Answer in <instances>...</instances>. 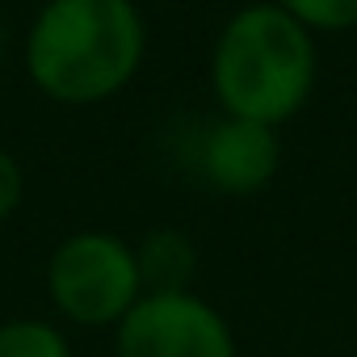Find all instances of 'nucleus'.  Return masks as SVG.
<instances>
[{"instance_id":"f257e3e1","label":"nucleus","mask_w":357,"mask_h":357,"mask_svg":"<svg viewBox=\"0 0 357 357\" xmlns=\"http://www.w3.org/2000/svg\"><path fill=\"white\" fill-rule=\"evenodd\" d=\"M143 55L147 22L135 0H43L22 47L30 84L68 109L118 97Z\"/></svg>"},{"instance_id":"f03ea898","label":"nucleus","mask_w":357,"mask_h":357,"mask_svg":"<svg viewBox=\"0 0 357 357\" xmlns=\"http://www.w3.org/2000/svg\"><path fill=\"white\" fill-rule=\"evenodd\" d=\"M319 80L315 34L278 0L236 9L211 47V93L219 114L282 130L294 122Z\"/></svg>"},{"instance_id":"7ed1b4c3","label":"nucleus","mask_w":357,"mask_h":357,"mask_svg":"<svg viewBox=\"0 0 357 357\" xmlns=\"http://www.w3.org/2000/svg\"><path fill=\"white\" fill-rule=\"evenodd\" d=\"M47 298L76 328H118L143 298L135 244L114 231H72L47 257Z\"/></svg>"},{"instance_id":"20e7f679","label":"nucleus","mask_w":357,"mask_h":357,"mask_svg":"<svg viewBox=\"0 0 357 357\" xmlns=\"http://www.w3.org/2000/svg\"><path fill=\"white\" fill-rule=\"evenodd\" d=\"M114 353L118 357H240L236 332L227 315L194 294H143L126 319L114 328Z\"/></svg>"},{"instance_id":"39448f33","label":"nucleus","mask_w":357,"mask_h":357,"mask_svg":"<svg viewBox=\"0 0 357 357\" xmlns=\"http://www.w3.org/2000/svg\"><path fill=\"white\" fill-rule=\"evenodd\" d=\"M190 168L206 190L223 198H252L282 172V130L215 114L190 139Z\"/></svg>"},{"instance_id":"423d86ee","label":"nucleus","mask_w":357,"mask_h":357,"mask_svg":"<svg viewBox=\"0 0 357 357\" xmlns=\"http://www.w3.org/2000/svg\"><path fill=\"white\" fill-rule=\"evenodd\" d=\"M143 294H172V290H190L198 273V248L185 231L176 227H155L135 244Z\"/></svg>"},{"instance_id":"0eeeda50","label":"nucleus","mask_w":357,"mask_h":357,"mask_svg":"<svg viewBox=\"0 0 357 357\" xmlns=\"http://www.w3.org/2000/svg\"><path fill=\"white\" fill-rule=\"evenodd\" d=\"M0 357H72V340L51 319L17 315L0 319Z\"/></svg>"},{"instance_id":"6e6552de","label":"nucleus","mask_w":357,"mask_h":357,"mask_svg":"<svg viewBox=\"0 0 357 357\" xmlns=\"http://www.w3.org/2000/svg\"><path fill=\"white\" fill-rule=\"evenodd\" d=\"M278 5L290 17H298L315 38L357 30V0H278Z\"/></svg>"},{"instance_id":"1a4fd4ad","label":"nucleus","mask_w":357,"mask_h":357,"mask_svg":"<svg viewBox=\"0 0 357 357\" xmlns=\"http://www.w3.org/2000/svg\"><path fill=\"white\" fill-rule=\"evenodd\" d=\"M26 202V168L13 151L0 147V223H9Z\"/></svg>"},{"instance_id":"9d476101","label":"nucleus","mask_w":357,"mask_h":357,"mask_svg":"<svg viewBox=\"0 0 357 357\" xmlns=\"http://www.w3.org/2000/svg\"><path fill=\"white\" fill-rule=\"evenodd\" d=\"M0 55H5V30H0Z\"/></svg>"}]
</instances>
